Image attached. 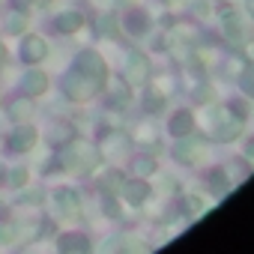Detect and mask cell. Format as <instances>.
Listing matches in <instances>:
<instances>
[{
  "label": "cell",
  "mask_w": 254,
  "mask_h": 254,
  "mask_svg": "<svg viewBox=\"0 0 254 254\" xmlns=\"http://www.w3.org/2000/svg\"><path fill=\"white\" fill-rule=\"evenodd\" d=\"M27 84H30L27 90H36V93H39V90H42V84H45V78H42V75H36V78L30 75V78H27Z\"/></svg>",
  "instance_id": "6da1fadb"
}]
</instances>
